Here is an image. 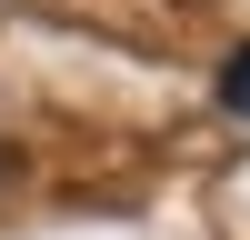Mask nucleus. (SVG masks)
<instances>
[{"instance_id": "f257e3e1", "label": "nucleus", "mask_w": 250, "mask_h": 240, "mask_svg": "<svg viewBox=\"0 0 250 240\" xmlns=\"http://www.w3.org/2000/svg\"><path fill=\"white\" fill-rule=\"evenodd\" d=\"M220 110H230V120H250V50L220 70Z\"/></svg>"}]
</instances>
